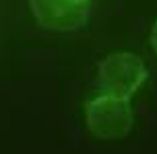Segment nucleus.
I'll list each match as a JSON object with an SVG mask.
<instances>
[{"instance_id":"nucleus-1","label":"nucleus","mask_w":157,"mask_h":154,"mask_svg":"<svg viewBox=\"0 0 157 154\" xmlns=\"http://www.w3.org/2000/svg\"><path fill=\"white\" fill-rule=\"evenodd\" d=\"M85 121L88 131L102 140L126 137L134 124L130 99L100 93L85 105Z\"/></svg>"},{"instance_id":"nucleus-2","label":"nucleus","mask_w":157,"mask_h":154,"mask_svg":"<svg viewBox=\"0 0 157 154\" xmlns=\"http://www.w3.org/2000/svg\"><path fill=\"white\" fill-rule=\"evenodd\" d=\"M148 78L141 57L131 52H115L98 66L96 83L101 93L131 99Z\"/></svg>"},{"instance_id":"nucleus-3","label":"nucleus","mask_w":157,"mask_h":154,"mask_svg":"<svg viewBox=\"0 0 157 154\" xmlns=\"http://www.w3.org/2000/svg\"><path fill=\"white\" fill-rule=\"evenodd\" d=\"M37 22L49 30L72 31L88 18L91 0H29Z\"/></svg>"},{"instance_id":"nucleus-4","label":"nucleus","mask_w":157,"mask_h":154,"mask_svg":"<svg viewBox=\"0 0 157 154\" xmlns=\"http://www.w3.org/2000/svg\"><path fill=\"white\" fill-rule=\"evenodd\" d=\"M150 44L151 47L155 52L157 53V20L154 23L153 28H151V32H150Z\"/></svg>"}]
</instances>
